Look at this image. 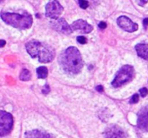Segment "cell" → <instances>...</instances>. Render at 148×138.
<instances>
[{
  "label": "cell",
  "mask_w": 148,
  "mask_h": 138,
  "mask_svg": "<svg viewBox=\"0 0 148 138\" xmlns=\"http://www.w3.org/2000/svg\"><path fill=\"white\" fill-rule=\"evenodd\" d=\"M147 3V0H142L141 2H140V1H138V3H139L140 5H141V6L145 5Z\"/></svg>",
  "instance_id": "cell-23"
},
{
  "label": "cell",
  "mask_w": 148,
  "mask_h": 138,
  "mask_svg": "<svg viewBox=\"0 0 148 138\" xmlns=\"http://www.w3.org/2000/svg\"><path fill=\"white\" fill-rule=\"evenodd\" d=\"M13 117L10 113L0 111V137H5L13 128Z\"/></svg>",
  "instance_id": "cell-5"
},
{
  "label": "cell",
  "mask_w": 148,
  "mask_h": 138,
  "mask_svg": "<svg viewBox=\"0 0 148 138\" xmlns=\"http://www.w3.org/2000/svg\"><path fill=\"white\" fill-rule=\"evenodd\" d=\"M6 44V41L4 40H0V48H3Z\"/></svg>",
  "instance_id": "cell-25"
},
{
  "label": "cell",
  "mask_w": 148,
  "mask_h": 138,
  "mask_svg": "<svg viewBox=\"0 0 148 138\" xmlns=\"http://www.w3.org/2000/svg\"><path fill=\"white\" fill-rule=\"evenodd\" d=\"M98 26H99V28H100V29H106V28H107V23H106L105 22H101L98 24Z\"/></svg>",
  "instance_id": "cell-21"
},
{
  "label": "cell",
  "mask_w": 148,
  "mask_h": 138,
  "mask_svg": "<svg viewBox=\"0 0 148 138\" xmlns=\"http://www.w3.org/2000/svg\"><path fill=\"white\" fill-rule=\"evenodd\" d=\"M0 16L5 23L18 29H28L33 23L32 16L24 10H18L16 12L3 11Z\"/></svg>",
  "instance_id": "cell-3"
},
{
  "label": "cell",
  "mask_w": 148,
  "mask_h": 138,
  "mask_svg": "<svg viewBox=\"0 0 148 138\" xmlns=\"http://www.w3.org/2000/svg\"><path fill=\"white\" fill-rule=\"evenodd\" d=\"M30 78H31L30 72L28 69H23L22 72L20 73V75H19L20 80H22V81H28V80H30Z\"/></svg>",
  "instance_id": "cell-15"
},
{
  "label": "cell",
  "mask_w": 148,
  "mask_h": 138,
  "mask_svg": "<svg viewBox=\"0 0 148 138\" xmlns=\"http://www.w3.org/2000/svg\"><path fill=\"white\" fill-rule=\"evenodd\" d=\"M105 137L106 138H125L126 135L119 126L112 124L106 129Z\"/></svg>",
  "instance_id": "cell-10"
},
{
  "label": "cell",
  "mask_w": 148,
  "mask_h": 138,
  "mask_svg": "<svg viewBox=\"0 0 148 138\" xmlns=\"http://www.w3.org/2000/svg\"><path fill=\"white\" fill-rule=\"evenodd\" d=\"M59 62L62 69L70 74H77L83 67V61L80 51L75 47L65 49L59 57Z\"/></svg>",
  "instance_id": "cell-1"
},
{
  "label": "cell",
  "mask_w": 148,
  "mask_h": 138,
  "mask_svg": "<svg viewBox=\"0 0 148 138\" xmlns=\"http://www.w3.org/2000/svg\"><path fill=\"white\" fill-rule=\"evenodd\" d=\"M50 92V88H49V86L48 85V84H46L44 86H43V88H42V92L43 93V94H48L49 92Z\"/></svg>",
  "instance_id": "cell-19"
},
{
  "label": "cell",
  "mask_w": 148,
  "mask_h": 138,
  "mask_svg": "<svg viewBox=\"0 0 148 138\" xmlns=\"http://www.w3.org/2000/svg\"><path fill=\"white\" fill-rule=\"evenodd\" d=\"M143 25H144V27L145 28H147L148 26V18H145L144 20H143Z\"/></svg>",
  "instance_id": "cell-24"
},
{
  "label": "cell",
  "mask_w": 148,
  "mask_h": 138,
  "mask_svg": "<svg viewBox=\"0 0 148 138\" xmlns=\"http://www.w3.org/2000/svg\"><path fill=\"white\" fill-rule=\"evenodd\" d=\"M76 40H77V41H78L79 43H81V44H85V43L87 42L86 37H85V36H82V35L78 36V37L76 38Z\"/></svg>",
  "instance_id": "cell-18"
},
{
  "label": "cell",
  "mask_w": 148,
  "mask_h": 138,
  "mask_svg": "<svg viewBox=\"0 0 148 138\" xmlns=\"http://www.w3.org/2000/svg\"><path fill=\"white\" fill-rule=\"evenodd\" d=\"M134 75V67L130 65H125L116 73L115 78L112 82V86L115 88H118L130 82L133 80Z\"/></svg>",
  "instance_id": "cell-4"
},
{
  "label": "cell",
  "mask_w": 148,
  "mask_h": 138,
  "mask_svg": "<svg viewBox=\"0 0 148 138\" xmlns=\"http://www.w3.org/2000/svg\"><path fill=\"white\" fill-rule=\"evenodd\" d=\"M140 95H141V97L142 98H145L147 95L148 94V90L147 88H141L140 90Z\"/></svg>",
  "instance_id": "cell-20"
},
{
  "label": "cell",
  "mask_w": 148,
  "mask_h": 138,
  "mask_svg": "<svg viewBox=\"0 0 148 138\" xmlns=\"http://www.w3.org/2000/svg\"><path fill=\"white\" fill-rule=\"evenodd\" d=\"M137 124L140 129L148 131V105L139 112Z\"/></svg>",
  "instance_id": "cell-11"
},
{
  "label": "cell",
  "mask_w": 148,
  "mask_h": 138,
  "mask_svg": "<svg viewBox=\"0 0 148 138\" xmlns=\"http://www.w3.org/2000/svg\"><path fill=\"white\" fill-rule=\"evenodd\" d=\"M95 89H96V91H98V92H103V86H97L95 87Z\"/></svg>",
  "instance_id": "cell-22"
},
{
  "label": "cell",
  "mask_w": 148,
  "mask_h": 138,
  "mask_svg": "<svg viewBox=\"0 0 148 138\" xmlns=\"http://www.w3.org/2000/svg\"><path fill=\"white\" fill-rule=\"evenodd\" d=\"M117 23L121 29H123L124 30H126L127 32H134V31L138 30V29H139V26L137 23L132 22V20L130 18H128L127 16H121L118 17Z\"/></svg>",
  "instance_id": "cell-8"
},
{
  "label": "cell",
  "mask_w": 148,
  "mask_h": 138,
  "mask_svg": "<svg viewBox=\"0 0 148 138\" xmlns=\"http://www.w3.org/2000/svg\"><path fill=\"white\" fill-rule=\"evenodd\" d=\"M36 74L39 79H46L48 77V68L46 67H40L36 69Z\"/></svg>",
  "instance_id": "cell-14"
},
{
  "label": "cell",
  "mask_w": 148,
  "mask_h": 138,
  "mask_svg": "<svg viewBox=\"0 0 148 138\" xmlns=\"http://www.w3.org/2000/svg\"><path fill=\"white\" fill-rule=\"evenodd\" d=\"M139 100H140L139 95L135 93V94H134V95H133V97L131 98L130 103H131V104H136V103H138V102H139Z\"/></svg>",
  "instance_id": "cell-16"
},
{
  "label": "cell",
  "mask_w": 148,
  "mask_h": 138,
  "mask_svg": "<svg viewBox=\"0 0 148 138\" xmlns=\"http://www.w3.org/2000/svg\"><path fill=\"white\" fill-rule=\"evenodd\" d=\"M25 138H53V137L46 131L33 130L25 133Z\"/></svg>",
  "instance_id": "cell-12"
},
{
  "label": "cell",
  "mask_w": 148,
  "mask_h": 138,
  "mask_svg": "<svg viewBox=\"0 0 148 138\" xmlns=\"http://www.w3.org/2000/svg\"><path fill=\"white\" fill-rule=\"evenodd\" d=\"M70 27H71L72 30L80 31V32L85 33V34L90 33L93 30V26L90 25L89 23H88L84 20H77V21L74 22Z\"/></svg>",
  "instance_id": "cell-9"
},
{
  "label": "cell",
  "mask_w": 148,
  "mask_h": 138,
  "mask_svg": "<svg viewBox=\"0 0 148 138\" xmlns=\"http://www.w3.org/2000/svg\"><path fill=\"white\" fill-rule=\"evenodd\" d=\"M79 5H80V7L82 8V9H87V8L88 7L89 3H88V1H83V0H82V1H79Z\"/></svg>",
  "instance_id": "cell-17"
},
{
  "label": "cell",
  "mask_w": 148,
  "mask_h": 138,
  "mask_svg": "<svg viewBox=\"0 0 148 138\" xmlns=\"http://www.w3.org/2000/svg\"><path fill=\"white\" fill-rule=\"evenodd\" d=\"M50 25L55 30L65 35H69L73 31L71 27L69 25V23L66 22L64 18H58V19L52 20L50 22Z\"/></svg>",
  "instance_id": "cell-7"
},
{
  "label": "cell",
  "mask_w": 148,
  "mask_h": 138,
  "mask_svg": "<svg viewBox=\"0 0 148 138\" xmlns=\"http://www.w3.org/2000/svg\"><path fill=\"white\" fill-rule=\"evenodd\" d=\"M28 54L32 58H38L41 63H48L55 58V50L48 44L41 42L37 40H32L25 45Z\"/></svg>",
  "instance_id": "cell-2"
},
{
  "label": "cell",
  "mask_w": 148,
  "mask_h": 138,
  "mask_svg": "<svg viewBox=\"0 0 148 138\" xmlns=\"http://www.w3.org/2000/svg\"><path fill=\"white\" fill-rule=\"evenodd\" d=\"M63 11V7L58 1H51L46 4L45 14L48 17L55 20L58 19Z\"/></svg>",
  "instance_id": "cell-6"
},
{
  "label": "cell",
  "mask_w": 148,
  "mask_h": 138,
  "mask_svg": "<svg viewBox=\"0 0 148 138\" xmlns=\"http://www.w3.org/2000/svg\"><path fill=\"white\" fill-rule=\"evenodd\" d=\"M135 50L138 55L148 61V45L145 43H139L135 46Z\"/></svg>",
  "instance_id": "cell-13"
}]
</instances>
